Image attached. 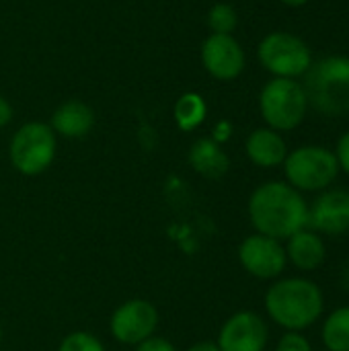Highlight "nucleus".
<instances>
[{"mask_svg":"<svg viewBox=\"0 0 349 351\" xmlns=\"http://www.w3.org/2000/svg\"><path fill=\"white\" fill-rule=\"evenodd\" d=\"M284 173L298 191H323L337 179L339 165L335 152L323 146H300L286 156Z\"/></svg>","mask_w":349,"mask_h":351,"instance_id":"nucleus-6","label":"nucleus"},{"mask_svg":"<svg viewBox=\"0 0 349 351\" xmlns=\"http://www.w3.org/2000/svg\"><path fill=\"white\" fill-rule=\"evenodd\" d=\"M323 343L327 351H349V306L333 311L325 319Z\"/></svg>","mask_w":349,"mask_h":351,"instance_id":"nucleus-17","label":"nucleus"},{"mask_svg":"<svg viewBox=\"0 0 349 351\" xmlns=\"http://www.w3.org/2000/svg\"><path fill=\"white\" fill-rule=\"evenodd\" d=\"M284 4H288V6H302V4H306L309 0H282Z\"/></svg>","mask_w":349,"mask_h":351,"instance_id":"nucleus-27","label":"nucleus"},{"mask_svg":"<svg viewBox=\"0 0 349 351\" xmlns=\"http://www.w3.org/2000/svg\"><path fill=\"white\" fill-rule=\"evenodd\" d=\"M267 337L265 321L253 311H241L226 319L216 343L220 351H265Z\"/></svg>","mask_w":349,"mask_h":351,"instance_id":"nucleus-10","label":"nucleus"},{"mask_svg":"<svg viewBox=\"0 0 349 351\" xmlns=\"http://www.w3.org/2000/svg\"><path fill=\"white\" fill-rule=\"evenodd\" d=\"M284 249H286L288 261L294 267H298L300 271L319 269L325 263V257H327V247H325L323 239L317 232L306 230V228L292 234Z\"/></svg>","mask_w":349,"mask_h":351,"instance_id":"nucleus-14","label":"nucleus"},{"mask_svg":"<svg viewBox=\"0 0 349 351\" xmlns=\"http://www.w3.org/2000/svg\"><path fill=\"white\" fill-rule=\"evenodd\" d=\"M191 169L206 179H222L230 169V158L212 138H200L189 150Z\"/></svg>","mask_w":349,"mask_h":351,"instance_id":"nucleus-16","label":"nucleus"},{"mask_svg":"<svg viewBox=\"0 0 349 351\" xmlns=\"http://www.w3.org/2000/svg\"><path fill=\"white\" fill-rule=\"evenodd\" d=\"M187 351H220V348L214 341H200V343L191 346Z\"/></svg>","mask_w":349,"mask_h":351,"instance_id":"nucleus-26","label":"nucleus"},{"mask_svg":"<svg viewBox=\"0 0 349 351\" xmlns=\"http://www.w3.org/2000/svg\"><path fill=\"white\" fill-rule=\"evenodd\" d=\"M10 165L25 177L45 173L56 158V134L49 123L29 121L21 125L8 146Z\"/></svg>","mask_w":349,"mask_h":351,"instance_id":"nucleus-5","label":"nucleus"},{"mask_svg":"<svg viewBox=\"0 0 349 351\" xmlns=\"http://www.w3.org/2000/svg\"><path fill=\"white\" fill-rule=\"evenodd\" d=\"M259 62L276 78H296L313 66V53L300 37L278 31L259 43Z\"/></svg>","mask_w":349,"mask_h":351,"instance_id":"nucleus-7","label":"nucleus"},{"mask_svg":"<svg viewBox=\"0 0 349 351\" xmlns=\"http://www.w3.org/2000/svg\"><path fill=\"white\" fill-rule=\"evenodd\" d=\"M245 150H247L249 160L263 169L280 167V165H284V160L288 156L284 138L272 128H259V130L251 132V136L247 138Z\"/></svg>","mask_w":349,"mask_h":351,"instance_id":"nucleus-13","label":"nucleus"},{"mask_svg":"<svg viewBox=\"0 0 349 351\" xmlns=\"http://www.w3.org/2000/svg\"><path fill=\"white\" fill-rule=\"evenodd\" d=\"M10 121H12V105L4 97H0V128L8 125Z\"/></svg>","mask_w":349,"mask_h":351,"instance_id":"nucleus-24","label":"nucleus"},{"mask_svg":"<svg viewBox=\"0 0 349 351\" xmlns=\"http://www.w3.org/2000/svg\"><path fill=\"white\" fill-rule=\"evenodd\" d=\"M95 125V111L82 101H66L51 113L49 128L64 138H82Z\"/></svg>","mask_w":349,"mask_h":351,"instance_id":"nucleus-15","label":"nucleus"},{"mask_svg":"<svg viewBox=\"0 0 349 351\" xmlns=\"http://www.w3.org/2000/svg\"><path fill=\"white\" fill-rule=\"evenodd\" d=\"M249 220L257 234L288 241L309 224V206L298 189L282 181L259 185L249 197Z\"/></svg>","mask_w":349,"mask_h":351,"instance_id":"nucleus-1","label":"nucleus"},{"mask_svg":"<svg viewBox=\"0 0 349 351\" xmlns=\"http://www.w3.org/2000/svg\"><path fill=\"white\" fill-rule=\"evenodd\" d=\"M202 64L216 80H234L245 70V51L232 35L212 33L202 45Z\"/></svg>","mask_w":349,"mask_h":351,"instance_id":"nucleus-11","label":"nucleus"},{"mask_svg":"<svg viewBox=\"0 0 349 351\" xmlns=\"http://www.w3.org/2000/svg\"><path fill=\"white\" fill-rule=\"evenodd\" d=\"M306 101L325 115L349 113V58L329 56L306 70Z\"/></svg>","mask_w":349,"mask_h":351,"instance_id":"nucleus-3","label":"nucleus"},{"mask_svg":"<svg viewBox=\"0 0 349 351\" xmlns=\"http://www.w3.org/2000/svg\"><path fill=\"white\" fill-rule=\"evenodd\" d=\"M304 86L294 78L269 80L259 97V109L265 123L276 132H290L298 128L306 115Z\"/></svg>","mask_w":349,"mask_h":351,"instance_id":"nucleus-4","label":"nucleus"},{"mask_svg":"<svg viewBox=\"0 0 349 351\" xmlns=\"http://www.w3.org/2000/svg\"><path fill=\"white\" fill-rule=\"evenodd\" d=\"M276 351H313V346L304 335H300V331H288L278 341Z\"/></svg>","mask_w":349,"mask_h":351,"instance_id":"nucleus-21","label":"nucleus"},{"mask_svg":"<svg viewBox=\"0 0 349 351\" xmlns=\"http://www.w3.org/2000/svg\"><path fill=\"white\" fill-rule=\"evenodd\" d=\"M226 138H228V123H226V121H222V123L214 130V138H212V140L220 144V142H224Z\"/></svg>","mask_w":349,"mask_h":351,"instance_id":"nucleus-25","label":"nucleus"},{"mask_svg":"<svg viewBox=\"0 0 349 351\" xmlns=\"http://www.w3.org/2000/svg\"><path fill=\"white\" fill-rule=\"evenodd\" d=\"M239 261L243 269L253 278L276 280L284 274L288 257H286V249L282 247V241L255 232L241 243Z\"/></svg>","mask_w":349,"mask_h":351,"instance_id":"nucleus-9","label":"nucleus"},{"mask_svg":"<svg viewBox=\"0 0 349 351\" xmlns=\"http://www.w3.org/2000/svg\"><path fill=\"white\" fill-rule=\"evenodd\" d=\"M206 119V101L195 93H185L175 103V121L179 130L193 132Z\"/></svg>","mask_w":349,"mask_h":351,"instance_id":"nucleus-18","label":"nucleus"},{"mask_svg":"<svg viewBox=\"0 0 349 351\" xmlns=\"http://www.w3.org/2000/svg\"><path fill=\"white\" fill-rule=\"evenodd\" d=\"M136 351H177L171 341H167L165 337H148L142 343L136 346Z\"/></svg>","mask_w":349,"mask_h":351,"instance_id":"nucleus-22","label":"nucleus"},{"mask_svg":"<svg viewBox=\"0 0 349 351\" xmlns=\"http://www.w3.org/2000/svg\"><path fill=\"white\" fill-rule=\"evenodd\" d=\"M309 224L323 234L337 237L349 232V191H323L309 210Z\"/></svg>","mask_w":349,"mask_h":351,"instance_id":"nucleus-12","label":"nucleus"},{"mask_svg":"<svg viewBox=\"0 0 349 351\" xmlns=\"http://www.w3.org/2000/svg\"><path fill=\"white\" fill-rule=\"evenodd\" d=\"M58 351H105V346L99 337L86 331H74L66 335L60 343Z\"/></svg>","mask_w":349,"mask_h":351,"instance_id":"nucleus-20","label":"nucleus"},{"mask_svg":"<svg viewBox=\"0 0 349 351\" xmlns=\"http://www.w3.org/2000/svg\"><path fill=\"white\" fill-rule=\"evenodd\" d=\"M0 343H2V325H0Z\"/></svg>","mask_w":349,"mask_h":351,"instance_id":"nucleus-28","label":"nucleus"},{"mask_svg":"<svg viewBox=\"0 0 349 351\" xmlns=\"http://www.w3.org/2000/svg\"><path fill=\"white\" fill-rule=\"evenodd\" d=\"M237 23H239V16L230 4H216L208 12V25H210L212 33L230 35L237 29Z\"/></svg>","mask_w":349,"mask_h":351,"instance_id":"nucleus-19","label":"nucleus"},{"mask_svg":"<svg viewBox=\"0 0 349 351\" xmlns=\"http://www.w3.org/2000/svg\"><path fill=\"white\" fill-rule=\"evenodd\" d=\"M158 327V311L154 304L142 298H134L117 306L109 319V331L113 339L123 346H138L152 337Z\"/></svg>","mask_w":349,"mask_h":351,"instance_id":"nucleus-8","label":"nucleus"},{"mask_svg":"<svg viewBox=\"0 0 349 351\" xmlns=\"http://www.w3.org/2000/svg\"><path fill=\"white\" fill-rule=\"evenodd\" d=\"M335 158L337 165L344 173L349 175V132H346L339 140H337V148H335Z\"/></svg>","mask_w":349,"mask_h":351,"instance_id":"nucleus-23","label":"nucleus"},{"mask_svg":"<svg viewBox=\"0 0 349 351\" xmlns=\"http://www.w3.org/2000/svg\"><path fill=\"white\" fill-rule=\"evenodd\" d=\"M265 311L267 317L286 331H304L323 317L325 296L313 280L286 278L269 286Z\"/></svg>","mask_w":349,"mask_h":351,"instance_id":"nucleus-2","label":"nucleus"}]
</instances>
